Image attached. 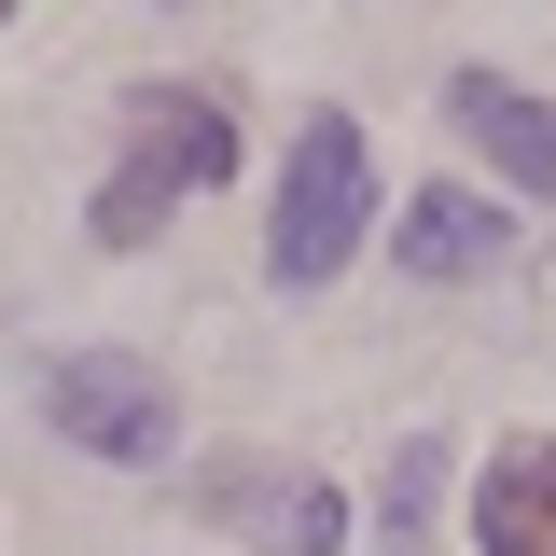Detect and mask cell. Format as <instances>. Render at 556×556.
<instances>
[{
	"label": "cell",
	"mask_w": 556,
	"mask_h": 556,
	"mask_svg": "<svg viewBox=\"0 0 556 556\" xmlns=\"http://www.w3.org/2000/svg\"><path fill=\"white\" fill-rule=\"evenodd\" d=\"M208 501H223V515H251V529H278V543H292V556H334L348 543V501H334V486H320V473H208Z\"/></svg>",
	"instance_id": "obj_7"
},
{
	"label": "cell",
	"mask_w": 556,
	"mask_h": 556,
	"mask_svg": "<svg viewBox=\"0 0 556 556\" xmlns=\"http://www.w3.org/2000/svg\"><path fill=\"white\" fill-rule=\"evenodd\" d=\"M42 404H56V431L84 445V459H126V473H139V459H167V376L126 362V348H70Z\"/></svg>",
	"instance_id": "obj_3"
},
{
	"label": "cell",
	"mask_w": 556,
	"mask_h": 556,
	"mask_svg": "<svg viewBox=\"0 0 556 556\" xmlns=\"http://www.w3.org/2000/svg\"><path fill=\"white\" fill-rule=\"evenodd\" d=\"M223 167H237V126H223L208 98H139L126 167L98 181V237H112V251H139V237L167 223V195H208Z\"/></svg>",
	"instance_id": "obj_2"
},
{
	"label": "cell",
	"mask_w": 556,
	"mask_h": 556,
	"mask_svg": "<svg viewBox=\"0 0 556 556\" xmlns=\"http://www.w3.org/2000/svg\"><path fill=\"white\" fill-rule=\"evenodd\" d=\"M390 251H404L417 278H486V265H501V208H486V195H459V181H431V195H404Z\"/></svg>",
	"instance_id": "obj_6"
},
{
	"label": "cell",
	"mask_w": 556,
	"mask_h": 556,
	"mask_svg": "<svg viewBox=\"0 0 556 556\" xmlns=\"http://www.w3.org/2000/svg\"><path fill=\"white\" fill-rule=\"evenodd\" d=\"M362 126L348 112H320V126L292 139V167H278V223H265V265L292 278V292H320V278L362 251Z\"/></svg>",
	"instance_id": "obj_1"
},
{
	"label": "cell",
	"mask_w": 556,
	"mask_h": 556,
	"mask_svg": "<svg viewBox=\"0 0 556 556\" xmlns=\"http://www.w3.org/2000/svg\"><path fill=\"white\" fill-rule=\"evenodd\" d=\"M431 473H445V445H390V501H376L390 515V556L431 543Z\"/></svg>",
	"instance_id": "obj_8"
},
{
	"label": "cell",
	"mask_w": 556,
	"mask_h": 556,
	"mask_svg": "<svg viewBox=\"0 0 556 556\" xmlns=\"http://www.w3.org/2000/svg\"><path fill=\"white\" fill-rule=\"evenodd\" d=\"M445 112H459V139H473V153L515 181V195H556V112L529 98V84H501V70H459V84H445Z\"/></svg>",
	"instance_id": "obj_4"
},
{
	"label": "cell",
	"mask_w": 556,
	"mask_h": 556,
	"mask_svg": "<svg viewBox=\"0 0 556 556\" xmlns=\"http://www.w3.org/2000/svg\"><path fill=\"white\" fill-rule=\"evenodd\" d=\"M473 543L486 556H556V445L515 431V445L473 473Z\"/></svg>",
	"instance_id": "obj_5"
}]
</instances>
